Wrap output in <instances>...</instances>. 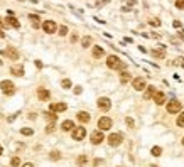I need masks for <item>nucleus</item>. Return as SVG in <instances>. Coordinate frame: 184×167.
Here are the masks:
<instances>
[{"label": "nucleus", "instance_id": "32", "mask_svg": "<svg viewBox=\"0 0 184 167\" xmlns=\"http://www.w3.org/2000/svg\"><path fill=\"white\" fill-rule=\"evenodd\" d=\"M54 128H56V125H54V122H51L48 127H46V132H48V133H52V132H54Z\"/></svg>", "mask_w": 184, "mask_h": 167}, {"label": "nucleus", "instance_id": "9", "mask_svg": "<svg viewBox=\"0 0 184 167\" xmlns=\"http://www.w3.org/2000/svg\"><path fill=\"white\" fill-rule=\"evenodd\" d=\"M103 138H105V135H103L102 130H95V132L91 133V144L98 145V144H102V142H103Z\"/></svg>", "mask_w": 184, "mask_h": 167}, {"label": "nucleus", "instance_id": "28", "mask_svg": "<svg viewBox=\"0 0 184 167\" xmlns=\"http://www.w3.org/2000/svg\"><path fill=\"white\" fill-rule=\"evenodd\" d=\"M150 152H152V155L159 157V155L162 154V149H161V147H152V150H150Z\"/></svg>", "mask_w": 184, "mask_h": 167}, {"label": "nucleus", "instance_id": "18", "mask_svg": "<svg viewBox=\"0 0 184 167\" xmlns=\"http://www.w3.org/2000/svg\"><path fill=\"white\" fill-rule=\"evenodd\" d=\"M10 73L15 74V76H24V67L22 66H12L10 67Z\"/></svg>", "mask_w": 184, "mask_h": 167}, {"label": "nucleus", "instance_id": "31", "mask_svg": "<svg viewBox=\"0 0 184 167\" xmlns=\"http://www.w3.org/2000/svg\"><path fill=\"white\" fill-rule=\"evenodd\" d=\"M176 123H178V127H184V112H182V115L178 116V122Z\"/></svg>", "mask_w": 184, "mask_h": 167}, {"label": "nucleus", "instance_id": "14", "mask_svg": "<svg viewBox=\"0 0 184 167\" xmlns=\"http://www.w3.org/2000/svg\"><path fill=\"white\" fill-rule=\"evenodd\" d=\"M154 101H156L157 105H164L165 103V95L162 93V91H156V95H154Z\"/></svg>", "mask_w": 184, "mask_h": 167}, {"label": "nucleus", "instance_id": "20", "mask_svg": "<svg viewBox=\"0 0 184 167\" xmlns=\"http://www.w3.org/2000/svg\"><path fill=\"white\" fill-rule=\"evenodd\" d=\"M76 118H78L79 122H81V123H86V122H90V115H88V113H86V112H79Z\"/></svg>", "mask_w": 184, "mask_h": 167}, {"label": "nucleus", "instance_id": "11", "mask_svg": "<svg viewBox=\"0 0 184 167\" xmlns=\"http://www.w3.org/2000/svg\"><path fill=\"white\" fill-rule=\"evenodd\" d=\"M49 108H51V112H52V113L66 112V110H68V105H66V103H52V105L49 106Z\"/></svg>", "mask_w": 184, "mask_h": 167}, {"label": "nucleus", "instance_id": "12", "mask_svg": "<svg viewBox=\"0 0 184 167\" xmlns=\"http://www.w3.org/2000/svg\"><path fill=\"white\" fill-rule=\"evenodd\" d=\"M2 54H5L7 58H10L12 61H17V59H19V52H17L14 47H9V49H5V51H3Z\"/></svg>", "mask_w": 184, "mask_h": 167}, {"label": "nucleus", "instance_id": "37", "mask_svg": "<svg viewBox=\"0 0 184 167\" xmlns=\"http://www.w3.org/2000/svg\"><path fill=\"white\" fill-rule=\"evenodd\" d=\"M176 7H178V9H181V10H184V0H178V2H176Z\"/></svg>", "mask_w": 184, "mask_h": 167}, {"label": "nucleus", "instance_id": "19", "mask_svg": "<svg viewBox=\"0 0 184 167\" xmlns=\"http://www.w3.org/2000/svg\"><path fill=\"white\" fill-rule=\"evenodd\" d=\"M103 54H105V51H103L102 46H95L93 47V58H102Z\"/></svg>", "mask_w": 184, "mask_h": 167}, {"label": "nucleus", "instance_id": "36", "mask_svg": "<svg viewBox=\"0 0 184 167\" xmlns=\"http://www.w3.org/2000/svg\"><path fill=\"white\" fill-rule=\"evenodd\" d=\"M125 123H127V125L130 127V128H133V120L130 118V116H127V118H125Z\"/></svg>", "mask_w": 184, "mask_h": 167}, {"label": "nucleus", "instance_id": "34", "mask_svg": "<svg viewBox=\"0 0 184 167\" xmlns=\"http://www.w3.org/2000/svg\"><path fill=\"white\" fill-rule=\"evenodd\" d=\"M68 34V27L66 26H61L59 27V35H66Z\"/></svg>", "mask_w": 184, "mask_h": 167}, {"label": "nucleus", "instance_id": "27", "mask_svg": "<svg viewBox=\"0 0 184 167\" xmlns=\"http://www.w3.org/2000/svg\"><path fill=\"white\" fill-rule=\"evenodd\" d=\"M61 86H63L64 90H69V88H71V81L69 79H63V81H61Z\"/></svg>", "mask_w": 184, "mask_h": 167}, {"label": "nucleus", "instance_id": "22", "mask_svg": "<svg viewBox=\"0 0 184 167\" xmlns=\"http://www.w3.org/2000/svg\"><path fill=\"white\" fill-rule=\"evenodd\" d=\"M46 118H48L49 122H56L57 115H56V113H52V112H48V113H46Z\"/></svg>", "mask_w": 184, "mask_h": 167}, {"label": "nucleus", "instance_id": "35", "mask_svg": "<svg viewBox=\"0 0 184 167\" xmlns=\"http://www.w3.org/2000/svg\"><path fill=\"white\" fill-rule=\"evenodd\" d=\"M150 26L159 27V26H161V20H159V19H150Z\"/></svg>", "mask_w": 184, "mask_h": 167}, {"label": "nucleus", "instance_id": "7", "mask_svg": "<svg viewBox=\"0 0 184 167\" xmlns=\"http://www.w3.org/2000/svg\"><path fill=\"white\" fill-rule=\"evenodd\" d=\"M42 29H44L46 34H54V32H56V29H57V26H56L54 20H46V22L42 24Z\"/></svg>", "mask_w": 184, "mask_h": 167}, {"label": "nucleus", "instance_id": "16", "mask_svg": "<svg viewBox=\"0 0 184 167\" xmlns=\"http://www.w3.org/2000/svg\"><path fill=\"white\" fill-rule=\"evenodd\" d=\"M61 128H63L64 132H69V130L74 128V122H71V120H64V122L61 123Z\"/></svg>", "mask_w": 184, "mask_h": 167}, {"label": "nucleus", "instance_id": "26", "mask_svg": "<svg viewBox=\"0 0 184 167\" xmlns=\"http://www.w3.org/2000/svg\"><path fill=\"white\" fill-rule=\"evenodd\" d=\"M10 165H12V167H19V165H20V159H19V157H12Z\"/></svg>", "mask_w": 184, "mask_h": 167}, {"label": "nucleus", "instance_id": "23", "mask_svg": "<svg viewBox=\"0 0 184 167\" xmlns=\"http://www.w3.org/2000/svg\"><path fill=\"white\" fill-rule=\"evenodd\" d=\"M90 44H91V37H88V35H86V37L81 39V46H83V47H88Z\"/></svg>", "mask_w": 184, "mask_h": 167}, {"label": "nucleus", "instance_id": "30", "mask_svg": "<svg viewBox=\"0 0 184 167\" xmlns=\"http://www.w3.org/2000/svg\"><path fill=\"white\" fill-rule=\"evenodd\" d=\"M152 56H156V58H164V49H161V51H156V49H154L152 51Z\"/></svg>", "mask_w": 184, "mask_h": 167}, {"label": "nucleus", "instance_id": "33", "mask_svg": "<svg viewBox=\"0 0 184 167\" xmlns=\"http://www.w3.org/2000/svg\"><path fill=\"white\" fill-rule=\"evenodd\" d=\"M128 79H130V74H128V73H122V83H127Z\"/></svg>", "mask_w": 184, "mask_h": 167}, {"label": "nucleus", "instance_id": "43", "mask_svg": "<svg viewBox=\"0 0 184 167\" xmlns=\"http://www.w3.org/2000/svg\"><path fill=\"white\" fill-rule=\"evenodd\" d=\"M0 155H2V145H0Z\"/></svg>", "mask_w": 184, "mask_h": 167}, {"label": "nucleus", "instance_id": "3", "mask_svg": "<svg viewBox=\"0 0 184 167\" xmlns=\"http://www.w3.org/2000/svg\"><path fill=\"white\" fill-rule=\"evenodd\" d=\"M182 110V105H181V101H178V100H171L167 103V112L169 113H179Z\"/></svg>", "mask_w": 184, "mask_h": 167}, {"label": "nucleus", "instance_id": "17", "mask_svg": "<svg viewBox=\"0 0 184 167\" xmlns=\"http://www.w3.org/2000/svg\"><path fill=\"white\" fill-rule=\"evenodd\" d=\"M154 95H156V86H147L144 98H145V100H150V98H154Z\"/></svg>", "mask_w": 184, "mask_h": 167}, {"label": "nucleus", "instance_id": "1", "mask_svg": "<svg viewBox=\"0 0 184 167\" xmlns=\"http://www.w3.org/2000/svg\"><path fill=\"white\" fill-rule=\"evenodd\" d=\"M107 66L110 67V69H123L125 63L120 61L118 56H108V58H107Z\"/></svg>", "mask_w": 184, "mask_h": 167}, {"label": "nucleus", "instance_id": "42", "mask_svg": "<svg viewBox=\"0 0 184 167\" xmlns=\"http://www.w3.org/2000/svg\"><path fill=\"white\" fill-rule=\"evenodd\" d=\"M3 35H5V34H3V32H2V31H0V37H3Z\"/></svg>", "mask_w": 184, "mask_h": 167}, {"label": "nucleus", "instance_id": "24", "mask_svg": "<svg viewBox=\"0 0 184 167\" xmlns=\"http://www.w3.org/2000/svg\"><path fill=\"white\" fill-rule=\"evenodd\" d=\"M29 19L32 20V26H34V27H39V22H37V20H39V17H37V15L31 14V15H29Z\"/></svg>", "mask_w": 184, "mask_h": 167}, {"label": "nucleus", "instance_id": "10", "mask_svg": "<svg viewBox=\"0 0 184 167\" xmlns=\"http://www.w3.org/2000/svg\"><path fill=\"white\" fill-rule=\"evenodd\" d=\"M110 106H111L110 98L103 96V98H100V100H98V108H100V110H103V112H108V110H110Z\"/></svg>", "mask_w": 184, "mask_h": 167}, {"label": "nucleus", "instance_id": "40", "mask_svg": "<svg viewBox=\"0 0 184 167\" xmlns=\"http://www.w3.org/2000/svg\"><path fill=\"white\" fill-rule=\"evenodd\" d=\"M174 27H181V22H179V20H174Z\"/></svg>", "mask_w": 184, "mask_h": 167}, {"label": "nucleus", "instance_id": "38", "mask_svg": "<svg viewBox=\"0 0 184 167\" xmlns=\"http://www.w3.org/2000/svg\"><path fill=\"white\" fill-rule=\"evenodd\" d=\"M81 86H76V88H74V93H76V95H79V93H81Z\"/></svg>", "mask_w": 184, "mask_h": 167}, {"label": "nucleus", "instance_id": "44", "mask_svg": "<svg viewBox=\"0 0 184 167\" xmlns=\"http://www.w3.org/2000/svg\"><path fill=\"white\" fill-rule=\"evenodd\" d=\"M182 145H184V137H182Z\"/></svg>", "mask_w": 184, "mask_h": 167}, {"label": "nucleus", "instance_id": "39", "mask_svg": "<svg viewBox=\"0 0 184 167\" xmlns=\"http://www.w3.org/2000/svg\"><path fill=\"white\" fill-rule=\"evenodd\" d=\"M76 41H78V35H76V34H74V35H73V37H71V42H76Z\"/></svg>", "mask_w": 184, "mask_h": 167}, {"label": "nucleus", "instance_id": "2", "mask_svg": "<svg viewBox=\"0 0 184 167\" xmlns=\"http://www.w3.org/2000/svg\"><path fill=\"white\" fill-rule=\"evenodd\" d=\"M0 88H2V91L5 95H14L15 93V86H14V83L12 81H2V83H0Z\"/></svg>", "mask_w": 184, "mask_h": 167}, {"label": "nucleus", "instance_id": "25", "mask_svg": "<svg viewBox=\"0 0 184 167\" xmlns=\"http://www.w3.org/2000/svg\"><path fill=\"white\" fill-rule=\"evenodd\" d=\"M76 162H78V165H85L86 162H88V157H86V155H79Z\"/></svg>", "mask_w": 184, "mask_h": 167}, {"label": "nucleus", "instance_id": "6", "mask_svg": "<svg viewBox=\"0 0 184 167\" xmlns=\"http://www.w3.org/2000/svg\"><path fill=\"white\" fill-rule=\"evenodd\" d=\"M71 135H73L74 140H83V138L86 137V128H85V127H74Z\"/></svg>", "mask_w": 184, "mask_h": 167}, {"label": "nucleus", "instance_id": "45", "mask_svg": "<svg viewBox=\"0 0 184 167\" xmlns=\"http://www.w3.org/2000/svg\"><path fill=\"white\" fill-rule=\"evenodd\" d=\"M150 167H157V165H150Z\"/></svg>", "mask_w": 184, "mask_h": 167}, {"label": "nucleus", "instance_id": "8", "mask_svg": "<svg viewBox=\"0 0 184 167\" xmlns=\"http://www.w3.org/2000/svg\"><path fill=\"white\" fill-rule=\"evenodd\" d=\"M132 86H133V90H137V91H142V90H145V79L144 78H135V79L132 81Z\"/></svg>", "mask_w": 184, "mask_h": 167}, {"label": "nucleus", "instance_id": "15", "mask_svg": "<svg viewBox=\"0 0 184 167\" xmlns=\"http://www.w3.org/2000/svg\"><path fill=\"white\" fill-rule=\"evenodd\" d=\"M37 96H39V100H42V101H46V100H49V91L48 90H44V88H39L37 90Z\"/></svg>", "mask_w": 184, "mask_h": 167}, {"label": "nucleus", "instance_id": "41", "mask_svg": "<svg viewBox=\"0 0 184 167\" xmlns=\"http://www.w3.org/2000/svg\"><path fill=\"white\" fill-rule=\"evenodd\" d=\"M22 167H34V165H32V164H31V162H27V164H24Z\"/></svg>", "mask_w": 184, "mask_h": 167}, {"label": "nucleus", "instance_id": "5", "mask_svg": "<svg viewBox=\"0 0 184 167\" xmlns=\"http://www.w3.org/2000/svg\"><path fill=\"white\" fill-rule=\"evenodd\" d=\"M111 123H113V122H111V118H108V116H102V118L98 120V128L102 130V132H103V130H110Z\"/></svg>", "mask_w": 184, "mask_h": 167}, {"label": "nucleus", "instance_id": "29", "mask_svg": "<svg viewBox=\"0 0 184 167\" xmlns=\"http://www.w3.org/2000/svg\"><path fill=\"white\" fill-rule=\"evenodd\" d=\"M20 133H22V135H27V137H31V135L34 133V130H32V128H20Z\"/></svg>", "mask_w": 184, "mask_h": 167}, {"label": "nucleus", "instance_id": "13", "mask_svg": "<svg viewBox=\"0 0 184 167\" xmlns=\"http://www.w3.org/2000/svg\"><path fill=\"white\" fill-rule=\"evenodd\" d=\"M5 26H12V27H15V29H19V27H20V22L15 19V17L10 15V17H7V19H5Z\"/></svg>", "mask_w": 184, "mask_h": 167}, {"label": "nucleus", "instance_id": "21", "mask_svg": "<svg viewBox=\"0 0 184 167\" xmlns=\"http://www.w3.org/2000/svg\"><path fill=\"white\" fill-rule=\"evenodd\" d=\"M49 159H51V161H59L61 159V154L57 150H52L51 154H49Z\"/></svg>", "mask_w": 184, "mask_h": 167}, {"label": "nucleus", "instance_id": "4", "mask_svg": "<svg viewBox=\"0 0 184 167\" xmlns=\"http://www.w3.org/2000/svg\"><path fill=\"white\" fill-rule=\"evenodd\" d=\"M122 140H123L122 133H110V137H108V144H110L111 147H118V145L122 144Z\"/></svg>", "mask_w": 184, "mask_h": 167}]
</instances>
